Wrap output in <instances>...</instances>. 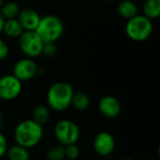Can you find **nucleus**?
Here are the masks:
<instances>
[{
    "label": "nucleus",
    "mask_w": 160,
    "mask_h": 160,
    "mask_svg": "<svg viewBox=\"0 0 160 160\" xmlns=\"http://www.w3.org/2000/svg\"><path fill=\"white\" fill-rule=\"evenodd\" d=\"M4 23H5V19L3 18V16L0 14V35L3 34V27H4Z\"/></svg>",
    "instance_id": "25"
},
{
    "label": "nucleus",
    "mask_w": 160,
    "mask_h": 160,
    "mask_svg": "<svg viewBox=\"0 0 160 160\" xmlns=\"http://www.w3.org/2000/svg\"><path fill=\"white\" fill-rule=\"evenodd\" d=\"M93 149L98 156L108 158L112 156L116 149V140L111 132L106 130L99 131L94 137Z\"/></svg>",
    "instance_id": "8"
},
{
    "label": "nucleus",
    "mask_w": 160,
    "mask_h": 160,
    "mask_svg": "<svg viewBox=\"0 0 160 160\" xmlns=\"http://www.w3.org/2000/svg\"><path fill=\"white\" fill-rule=\"evenodd\" d=\"M98 110L107 119H115L122 112L120 100L112 95L103 96L98 102Z\"/></svg>",
    "instance_id": "10"
},
{
    "label": "nucleus",
    "mask_w": 160,
    "mask_h": 160,
    "mask_svg": "<svg viewBox=\"0 0 160 160\" xmlns=\"http://www.w3.org/2000/svg\"><path fill=\"white\" fill-rule=\"evenodd\" d=\"M142 160H151V159H142Z\"/></svg>",
    "instance_id": "29"
},
{
    "label": "nucleus",
    "mask_w": 160,
    "mask_h": 160,
    "mask_svg": "<svg viewBox=\"0 0 160 160\" xmlns=\"http://www.w3.org/2000/svg\"><path fill=\"white\" fill-rule=\"evenodd\" d=\"M142 14L154 21L160 17V0H145L142 5Z\"/></svg>",
    "instance_id": "17"
},
{
    "label": "nucleus",
    "mask_w": 160,
    "mask_h": 160,
    "mask_svg": "<svg viewBox=\"0 0 160 160\" xmlns=\"http://www.w3.org/2000/svg\"><path fill=\"white\" fill-rule=\"evenodd\" d=\"M17 19L24 31H36L41 16L36 9L32 8H24L20 10Z\"/></svg>",
    "instance_id": "11"
},
{
    "label": "nucleus",
    "mask_w": 160,
    "mask_h": 160,
    "mask_svg": "<svg viewBox=\"0 0 160 160\" xmlns=\"http://www.w3.org/2000/svg\"><path fill=\"white\" fill-rule=\"evenodd\" d=\"M18 44L25 57L35 59L42 55L44 42L36 31H23L18 38Z\"/></svg>",
    "instance_id": "6"
},
{
    "label": "nucleus",
    "mask_w": 160,
    "mask_h": 160,
    "mask_svg": "<svg viewBox=\"0 0 160 160\" xmlns=\"http://www.w3.org/2000/svg\"><path fill=\"white\" fill-rule=\"evenodd\" d=\"M20 10H21V8L18 3L14 1H8V2H5L3 6L1 7L0 14L3 16L5 20L15 19L17 18Z\"/></svg>",
    "instance_id": "18"
},
{
    "label": "nucleus",
    "mask_w": 160,
    "mask_h": 160,
    "mask_svg": "<svg viewBox=\"0 0 160 160\" xmlns=\"http://www.w3.org/2000/svg\"><path fill=\"white\" fill-rule=\"evenodd\" d=\"M44 137V128L31 118L18 123L13 130V139L16 144L27 149L38 146Z\"/></svg>",
    "instance_id": "1"
},
{
    "label": "nucleus",
    "mask_w": 160,
    "mask_h": 160,
    "mask_svg": "<svg viewBox=\"0 0 160 160\" xmlns=\"http://www.w3.org/2000/svg\"><path fill=\"white\" fill-rule=\"evenodd\" d=\"M22 91V82L12 73L0 77V100L11 101L20 97Z\"/></svg>",
    "instance_id": "7"
},
{
    "label": "nucleus",
    "mask_w": 160,
    "mask_h": 160,
    "mask_svg": "<svg viewBox=\"0 0 160 160\" xmlns=\"http://www.w3.org/2000/svg\"><path fill=\"white\" fill-rule=\"evenodd\" d=\"M8 148V142L6 136L0 131V158L6 157L7 151Z\"/></svg>",
    "instance_id": "23"
},
{
    "label": "nucleus",
    "mask_w": 160,
    "mask_h": 160,
    "mask_svg": "<svg viewBox=\"0 0 160 160\" xmlns=\"http://www.w3.org/2000/svg\"><path fill=\"white\" fill-rule=\"evenodd\" d=\"M5 124H6L5 116H4V114L0 112V131H2V129L4 128Z\"/></svg>",
    "instance_id": "24"
},
{
    "label": "nucleus",
    "mask_w": 160,
    "mask_h": 160,
    "mask_svg": "<svg viewBox=\"0 0 160 160\" xmlns=\"http://www.w3.org/2000/svg\"><path fill=\"white\" fill-rule=\"evenodd\" d=\"M5 2H6L5 0H0V8H1V7L3 6V4H4Z\"/></svg>",
    "instance_id": "27"
},
{
    "label": "nucleus",
    "mask_w": 160,
    "mask_h": 160,
    "mask_svg": "<svg viewBox=\"0 0 160 160\" xmlns=\"http://www.w3.org/2000/svg\"><path fill=\"white\" fill-rule=\"evenodd\" d=\"M36 32L44 43H56L65 32V24L57 15L47 14L45 16H41Z\"/></svg>",
    "instance_id": "3"
},
{
    "label": "nucleus",
    "mask_w": 160,
    "mask_h": 160,
    "mask_svg": "<svg viewBox=\"0 0 160 160\" xmlns=\"http://www.w3.org/2000/svg\"><path fill=\"white\" fill-rule=\"evenodd\" d=\"M53 136L57 143L63 146L75 144L81 138V128L73 120L61 119L53 127Z\"/></svg>",
    "instance_id": "5"
},
{
    "label": "nucleus",
    "mask_w": 160,
    "mask_h": 160,
    "mask_svg": "<svg viewBox=\"0 0 160 160\" xmlns=\"http://www.w3.org/2000/svg\"><path fill=\"white\" fill-rule=\"evenodd\" d=\"M139 12H140V8L134 1L132 0L119 1L117 6V13L121 18L128 21L138 15Z\"/></svg>",
    "instance_id": "12"
},
{
    "label": "nucleus",
    "mask_w": 160,
    "mask_h": 160,
    "mask_svg": "<svg viewBox=\"0 0 160 160\" xmlns=\"http://www.w3.org/2000/svg\"><path fill=\"white\" fill-rule=\"evenodd\" d=\"M65 153H66V159L76 160L80 156V148L75 144H70L68 146H65Z\"/></svg>",
    "instance_id": "20"
},
{
    "label": "nucleus",
    "mask_w": 160,
    "mask_h": 160,
    "mask_svg": "<svg viewBox=\"0 0 160 160\" xmlns=\"http://www.w3.org/2000/svg\"><path fill=\"white\" fill-rule=\"evenodd\" d=\"M6 157L8 160H31L30 150L16 143L8 146Z\"/></svg>",
    "instance_id": "15"
},
{
    "label": "nucleus",
    "mask_w": 160,
    "mask_h": 160,
    "mask_svg": "<svg viewBox=\"0 0 160 160\" xmlns=\"http://www.w3.org/2000/svg\"><path fill=\"white\" fill-rule=\"evenodd\" d=\"M73 86L67 82H56L52 83L46 93V103L51 111L63 112L71 106L74 94Z\"/></svg>",
    "instance_id": "2"
},
{
    "label": "nucleus",
    "mask_w": 160,
    "mask_h": 160,
    "mask_svg": "<svg viewBox=\"0 0 160 160\" xmlns=\"http://www.w3.org/2000/svg\"><path fill=\"white\" fill-rule=\"evenodd\" d=\"M47 160H66L65 146L62 144L56 143L51 146L46 152Z\"/></svg>",
    "instance_id": "19"
},
{
    "label": "nucleus",
    "mask_w": 160,
    "mask_h": 160,
    "mask_svg": "<svg viewBox=\"0 0 160 160\" xmlns=\"http://www.w3.org/2000/svg\"><path fill=\"white\" fill-rule=\"evenodd\" d=\"M51 118V110L47 105L38 104L36 105L31 112V119L40 126L44 127Z\"/></svg>",
    "instance_id": "13"
},
{
    "label": "nucleus",
    "mask_w": 160,
    "mask_h": 160,
    "mask_svg": "<svg viewBox=\"0 0 160 160\" xmlns=\"http://www.w3.org/2000/svg\"><path fill=\"white\" fill-rule=\"evenodd\" d=\"M10 49L8 43L2 38H0V61H4L9 55Z\"/></svg>",
    "instance_id": "22"
},
{
    "label": "nucleus",
    "mask_w": 160,
    "mask_h": 160,
    "mask_svg": "<svg viewBox=\"0 0 160 160\" xmlns=\"http://www.w3.org/2000/svg\"><path fill=\"white\" fill-rule=\"evenodd\" d=\"M124 160H133V158H126Z\"/></svg>",
    "instance_id": "28"
},
{
    "label": "nucleus",
    "mask_w": 160,
    "mask_h": 160,
    "mask_svg": "<svg viewBox=\"0 0 160 160\" xmlns=\"http://www.w3.org/2000/svg\"><path fill=\"white\" fill-rule=\"evenodd\" d=\"M38 73L36 61L29 57H22L15 62L12 67V74L22 82L33 80Z\"/></svg>",
    "instance_id": "9"
},
{
    "label": "nucleus",
    "mask_w": 160,
    "mask_h": 160,
    "mask_svg": "<svg viewBox=\"0 0 160 160\" xmlns=\"http://www.w3.org/2000/svg\"><path fill=\"white\" fill-rule=\"evenodd\" d=\"M125 32L128 38L135 42L146 41L154 32L153 21L139 13L127 21Z\"/></svg>",
    "instance_id": "4"
},
{
    "label": "nucleus",
    "mask_w": 160,
    "mask_h": 160,
    "mask_svg": "<svg viewBox=\"0 0 160 160\" xmlns=\"http://www.w3.org/2000/svg\"><path fill=\"white\" fill-rule=\"evenodd\" d=\"M57 52V47L56 44L53 42H46L43 45L42 49V55L46 57H52Z\"/></svg>",
    "instance_id": "21"
},
{
    "label": "nucleus",
    "mask_w": 160,
    "mask_h": 160,
    "mask_svg": "<svg viewBox=\"0 0 160 160\" xmlns=\"http://www.w3.org/2000/svg\"><path fill=\"white\" fill-rule=\"evenodd\" d=\"M90 98L86 93L74 92L70 107L78 112H85L90 107Z\"/></svg>",
    "instance_id": "16"
},
{
    "label": "nucleus",
    "mask_w": 160,
    "mask_h": 160,
    "mask_svg": "<svg viewBox=\"0 0 160 160\" xmlns=\"http://www.w3.org/2000/svg\"><path fill=\"white\" fill-rule=\"evenodd\" d=\"M106 2H109V3H114V2H119L121 0H105Z\"/></svg>",
    "instance_id": "26"
},
{
    "label": "nucleus",
    "mask_w": 160,
    "mask_h": 160,
    "mask_svg": "<svg viewBox=\"0 0 160 160\" xmlns=\"http://www.w3.org/2000/svg\"><path fill=\"white\" fill-rule=\"evenodd\" d=\"M23 28L22 27L20 22L17 18L15 19H8L5 20L4 27H3V34L9 38H19L20 36L23 33Z\"/></svg>",
    "instance_id": "14"
}]
</instances>
